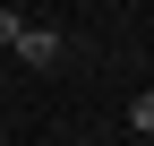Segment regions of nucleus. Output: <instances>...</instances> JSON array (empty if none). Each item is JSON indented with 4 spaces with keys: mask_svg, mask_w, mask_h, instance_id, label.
<instances>
[{
    "mask_svg": "<svg viewBox=\"0 0 154 146\" xmlns=\"http://www.w3.org/2000/svg\"><path fill=\"white\" fill-rule=\"evenodd\" d=\"M137 138L154 146V95H137Z\"/></svg>",
    "mask_w": 154,
    "mask_h": 146,
    "instance_id": "f03ea898",
    "label": "nucleus"
},
{
    "mask_svg": "<svg viewBox=\"0 0 154 146\" xmlns=\"http://www.w3.org/2000/svg\"><path fill=\"white\" fill-rule=\"evenodd\" d=\"M17 34H26V17H17V9H0V43H17Z\"/></svg>",
    "mask_w": 154,
    "mask_h": 146,
    "instance_id": "7ed1b4c3",
    "label": "nucleus"
},
{
    "mask_svg": "<svg viewBox=\"0 0 154 146\" xmlns=\"http://www.w3.org/2000/svg\"><path fill=\"white\" fill-rule=\"evenodd\" d=\"M9 52H17V60H26V69H51V60H60L69 43H60V34H51V26H26V34H17V43H9Z\"/></svg>",
    "mask_w": 154,
    "mask_h": 146,
    "instance_id": "f257e3e1",
    "label": "nucleus"
}]
</instances>
